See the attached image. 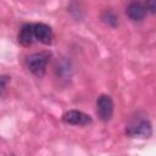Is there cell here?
Instances as JSON below:
<instances>
[{
	"label": "cell",
	"mask_w": 156,
	"mask_h": 156,
	"mask_svg": "<svg viewBox=\"0 0 156 156\" xmlns=\"http://www.w3.org/2000/svg\"><path fill=\"white\" fill-rule=\"evenodd\" d=\"M18 43L22 45V46H29L32 45L33 43V39H34V28H33V24H23L20 29V33H18Z\"/></svg>",
	"instance_id": "cell-7"
},
{
	"label": "cell",
	"mask_w": 156,
	"mask_h": 156,
	"mask_svg": "<svg viewBox=\"0 0 156 156\" xmlns=\"http://www.w3.org/2000/svg\"><path fill=\"white\" fill-rule=\"evenodd\" d=\"M49 57H50V54L44 52V51L43 52H34V54L29 55L26 60L28 69L33 74H35L38 77H43L45 73L48 62H49Z\"/></svg>",
	"instance_id": "cell-1"
},
{
	"label": "cell",
	"mask_w": 156,
	"mask_h": 156,
	"mask_svg": "<svg viewBox=\"0 0 156 156\" xmlns=\"http://www.w3.org/2000/svg\"><path fill=\"white\" fill-rule=\"evenodd\" d=\"M145 7L149 12L156 13V0H149L145 2Z\"/></svg>",
	"instance_id": "cell-9"
},
{
	"label": "cell",
	"mask_w": 156,
	"mask_h": 156,
	"mask_svg": "<svg viewBox=\"0 0 156 156\" xmlns=\"http://www.w3.org/2000/svg\"><path fill=\"white\" fill-rule=\"evenodd\" d=\"M62 121L65 123L68 124H73V126H87L89 123H91V117L82 111L78 110H69L67 112L63 113L62 116Z\"/></svg>",
	"instance_id": "cell-4"
},
{
	"label": "cell",
	"mask_w": 156,
	"mask_h": 156,
	"mask_svg": "<svg viewBox=\"0 0 156 156\" xmlns=\"http://www.w3.org/2000/svg\"><path fill=\"white\" fill-rule=\"evenodd\" d=\"M11 156H15V155H11Z\"/></svg>",
	"instance_id": "cell-11"
},
{
	"label": "cell",
	"mask_w": 156,
	"mask_h": 156,
	"mask_svg": "<svg viewBox=\"0 0 156 156\" xmlns=\"http://www.w3.org/2000/svg\"><path fill=\"white\" fill-rule=\"evenodd\" d=\"M146 12H147V10L145 7V4L139 2V1L129 2L126 9V13L132 21H141L145 17Z\"/></svg>",
	"instance_id": "cell-6"
},
{
	"label": "cell",
	"mask_w": 156,
	"mask_h": 156,
	"mask_svg": "<svg viewBox=\"0 0 156 156\" xmlns=\"http://www.w3.org/2000/svg\"><path fill=\"white\" fill-rule=\"evenodd\" d=\"M96 113L99 118L104 122L111 119L113 115V101L110 95L101 94L96 100Z\"/></svg>",
	"instance_id": "cell-3"
},
{
	"label": "cell",
	"mask_w": 156,
	"mask_h": 156,
	"mask_svg": "<svg viewBox=\"0 0 156 156\" xmlns=\"http://www.w3.org/2000/svg\"><path fill=\"white\" fill-rule=\"evenodd\" d=\"M9 80V77L6 76H1V94H4L5 89H6V82Z\"/></svg>",
	"instance_id": "cell-10"
},
{
	"label": "cell",
	"mask_w": 156,
	"mask_h": 156,
	"mask_svg": "<svg viewBox=\"0 0 156 156\" xmlns=\"http://www.w3.org/2000/svg\"><path fill=\"white\" fill-rule=\"evenodd\" d=\"M102 21L110 26H116L118 23V16L115 12H112L111 10H106L102 13Z\"/></svg>",
	"instance_id": "cell-8"
},
{
	"label": "cell",
	"mask_w": 156,
	"mask_h": 156,
	"mask_svg": "<svg viewBox=\"0 0 156 156\" xmlns=\"http://www.w3.org/2000/svg\"><path fill=\"white\" fill-rule=\"evenodd\" d=\"M126 134L130 138H150L152 134L151 123L147 119H138L127 127Z\"/></svg>",
	"instance_id": "cell-2"
},
{
	"label": "cell",
	"mask_w": 156,
	"mask_h": 156,
	"mask_svg": "<svg viewBox=\"0 0 156 156\" xmlns=\"http://www.w3.org/2000/svg\"><path fill=\"white\" fill-rule=\"evenodd\" d=\"M33 28H34V38L37 40H39L45 45L51 44L54 39V33L50 26L45 23H35L33 24Z\"/></svg>",
	"instance_id": "cell-5"
}]
</instances>
